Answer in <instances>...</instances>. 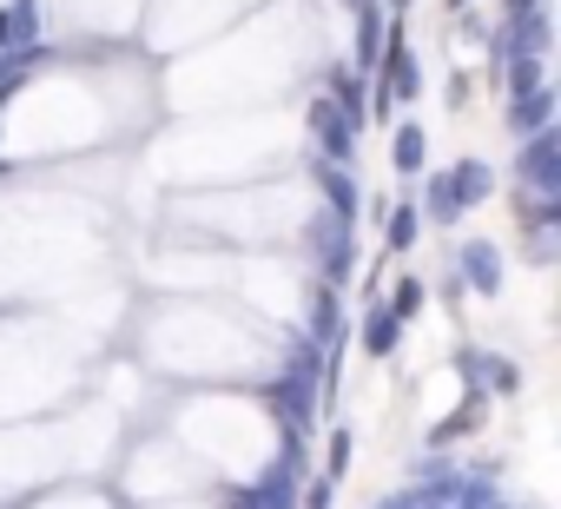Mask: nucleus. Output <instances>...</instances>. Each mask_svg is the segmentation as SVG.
<instances>
[{"label":"nucleus","instance_id":"f257e3e1","mask_svg":"<svg viewBox=\"0 0 561 509\" xmlns=\"http://www.w3.org/2000/svg\"><path fill=\"white\" fill-rule=\"evenodd\" d=\"M416 159H423V133L403 126V133H397V166H416Z\"/></svg>","mask_w":561,"mask_h":509}]
</instances>
